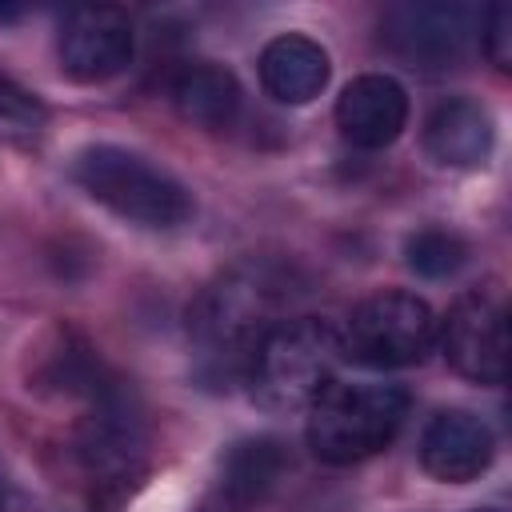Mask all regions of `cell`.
Masks as SVG:
<instances>
[{"label":"cell","mask_w":512,"mask_h":512,"mask_svg":"<svg viewBox=\"0 0 512 512\" xmlns=\"http://www.w3.org/2000/svg\"><path fill=\"white\" fill-rule=\"evenodd\" d=\"M292 272L272 260H240L220 272L188 308V340L200 356V368L212 380L248 372L260 340L288 320L292 308Z\"/></svg>","instance_id":"1"},{"label":"cell","mask_w":512,"mask_h":512,"mask_svg":"<svg viewBox=\"0 0 512 512\" xmlns=\"http://www.w3.org/2000/svg\"><path fill=\"white\" fill-rule=\"evenodd\" d=\"M340 332L320 316L280 320L256 348L248 364L252 400L268 412L308 408L340 368Z\"/></svg>","instance_id":"2"},{"label":"cell","mask_w":512,"mask_h":512,"mask_svg":"<svg viewBox=\"0 0 512 512\" xmlns=\"http://www.w3.org/2000/svg\"><path fill=\"white\" fill-rule=\"evenodd\" d=\"M408 416V392L376 380H332L308 404V448L324 464H360L388 448Z\"/></svg>","instance_id":"3"},{"label":"cell","mask_w":512,"mask_h":512,"mask_svg":"<svg viewBox=\"0 0 512 512\" xmlns=\"http://www.w3.org/2000/svg\"><path fill=\"white\" fill-rule=\"evenodd\" d=\"M72 180L96 204L140 228H180L192 216L188 188L148 156L120 144H88L76 152Z\"/></svg>","instance_id":"4"},{"label":"cell","mask_w":512,"mask_h":512,"mask_svg":"<svg viewBox=\"0 0 512 512\" xmlns=\"http://www.w3.org/2000/svg\"><path fill=\"white\" fill-rule=\"evenodd\" d=\"M436 344L432 308L400 288L360 300L344 324L340 352L364 368H412Z\"/></svg>","instance_id":"5"},{"label":"cell","mask_w":512,"mask_h":512,"mask_svg":"<svg viewBox=\"0 0 512 512\" xmlns=\"http://www.w3.org/2000/svg\"><path fill=\"white\" fill-rule=\"evenodd\" d=\"M448 364L476 384H504L508 376V308L500 292L472 288L456 296L440 332Z\"/></svg>","instance_id":"6"},{"label":"cell","mask_w":512,"mask_h":512,"mask_svg":"<svg viewBox=\"0 0 512 512\" xmlns=\"http://www.w3.org/2000/svg\"><path fill=\"white\" fill-rule=\"evenodd\" d=\"M76 452L100 488H124L140 476L144 428H140V416L120 388L100 384L92 392V408L80 424Z\"/></svg>","instance_id":"7"},{"label":"cell","mask_w":512,"mask_h":512,"mask_svg":"<svg viewBox=\"0 0 512 512\" xmlns=\"http://www.w3.org/2000/svg\"><path fill=\"white\" fill-rule=\"evenodd\" d=\"M60 68L76 84H104L132 64V16L116 4H80L60 24Z\"/></svg>","instance_id":"8"},{"label":"cell","mask_w":512,"mask_h":512,"mask_svg":"<svg viewBox=\"0 0 512 512\" xmlns=\"http://www.w3.org/2000/svg\"><path fill=\"white\" fill-rule=\"evenodd\" d=\"M472 28L476 12L464 4H396L380 24L388 52L424 72L460 64Z\"/></svg>","instance_id":"9"},{"label":"cell","mask_w":512,"mask_h":512,"mask_svg":"<svg viewBox=\"0 0 512 512\" xmlns=\"http://www.w3.org/2000/svg\"><path fill=\"white\" fill-rule=\"evenodd\" d=\"M492 456H496V436L468 408L436 412L420 436V464L432 480H444V484H468L484 476Z\"/></svg>","instance_id":"10"},{"label":"cell","mask_w":512,"mask_h":512,"mask_svg":"<svg viewBox=\"0 0 512 512\" xmlns=\"http://www.w3.org/2000/svg\"><path fill=\"white\" fill-rule=\"evenodd\" d=\"M408 124V92L384 72L356 76L336 100V128L356 148H388Z\"/></svg>","instance_id":"11"},{"label":"cell","mask_w":512,"mask_h":512,"mask_svg":"<svg viewBox=\"0 0 512 512\" xmlns=\"http://www.w3.org/2000/svg\"><path fill=\"white\" fill-rule=\"evenodd\" d=\"M492 112L472 96H452L424 120V152L444 168H480L492 156Z\"/></svg>","instance_id":"12"},{"label":"cell","mask_w":512,"mask_h":512,"mask_svg":"<svg viewBox=\"0 0 512 512\" xmlns=\"http://www.w3.org/2000/svg\"><path fill=\"white\" fill-rule=\"evenodd\" d=\"M328 52L300 32H284L264 44L260 52V84L280 104H308L328 84Z\"/></svg>","instance_id":"13"},{"label":"cell","mask_w":512,"mask_h":512,"mask_svg":"<svg viewBox=\"0 0 512 512\" xmlns=\"http://www.w3.org/2000/svg\"><path fill=\"white\" fill-rule=\"evenodd\" d=\"M240 100H244V92H240L236 76L220 64H188L172 84L176 112L188 124L208 128V132L232 128L240 116Z\"/></svg>","instance_id":"14"},{"label":"cell","mask_w":512,"mask_h":512,"mask_svg":"<svg viewBox=\"0 0 512 512\" xmlns=\"http://www.w3.org/2000/svg\"><path fill=\"white\" fill-rule=\"evenodd\" d=\"M288 456L276 440L268 436H256V440H240L228 456H224V488L240 500H252V496H264L280 472H284Z\"/></svg>","instance_id":"15"},{"label":"cell","mask_w":512,"mask_h":512,"mask_svg":"<svg viewBox=\"0 0 512 512\" xmlns=\"http://www.w3.org/2000/svg\"><path fill=\"white\" fill-rule=\"evenodd\" d=\"M404 260H408V268H412L416 276H424V280H444V276H452V272L464 268L468 244H464L456 232H448V228H420V232L408 236Z\"/></svg>","instance_id":"16"},{"label":"cell","mask_w":512,"mask_h":512,"mask_svg":"<svg viewBox=\"0 0 512 512\" xmlns=\"http://www.w3.org/2000/svg\"><path fill=\"white\" fill-rule=\"evenodd\" d=\"M480 40H484V56L504 72L512 56V8L508 4H492L480 16Z\"/></svg>","instance_id":"17"},{"label":"cell","mask_w":512,"mask_h":512,"mask_svg":"<svg viewBox=\"0 0 512 512\" xmlns=\"http://www.w3.org/2000/svg\"><path fill=\"white\" fill-rule=\"evenodd\" d=\"M40 116H44L40 100L24 84H16L12 76L0 72V120H8V124H36Z\"/></svg>","instance_id":"18"},{"label":"cell","mask_w":512,"mask_h":512,"mask_svg":"<svg viewBox=\"0 0 512 512\" xmlns=\"http://www.w3.org/2000/svg\"><path fill=\"white\" fill-rule=\"evenodd\" d=\"M0 512H24V492L4 460H0Z\"/></svg>","instance_id":"19"},{"label":"cell","mask_w":512,"mask_h":512,"mask_svg":"<svg viewBox=\"0 0 512 512\" xmlns=\"http://www.w3.org/2000/svg\"><path fill=\"white\" fill-rule=\"evenodd\" d=\"M16 16H20V4H0V24H8Z\"/></svg>","instance_id":"20"},{"label":"cell","mask_w":512,"mask_h":512,"mask_svg":"<svg viewBox=\"0 0 512 512\" xmlns=\"http://www.w3.org/2000/svg\"><path fill=\"white\" fill-rule=\"evenodd\" d=\"M484 512H492V508H484Z\"/></svg>","instance_id":"21"}]
</instances>
